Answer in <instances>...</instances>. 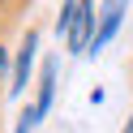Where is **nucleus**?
<instances>
[{
    "instance_id": "nucleus-1",
    "label": "nucleus",
    "mask_w": 133,
    "mask_h": 133,
    "mask_svg": "<svg viewBox=\"0 0 133 133\" xmlns=\"http://www.w3.org/2000/svg\"><path fill=\"white\" fill-rule=\"evenodd\" d=\"M35 52H39V30H26V39H22L17 56H13V77H9V95L17 99L22 90H26L30 82V64H35Z\"/></svg>"
},
{
    "instance_id": "nucleus-2",
    "label": "nucleus",
    "mask_w": 133,
    "mask_h": 133,
    "mask_svg": "<svg viewBox=\"0 0 133 133\" xmlns=\"http://www.w3.org/2000/svg\"><path fill=\"white\" fill-rule=\"evenodd\" d=\"M120 17H124V4H107V9L99 13V35L90 39V47H86V52H103V47L112 43V35L120 30Z\"/></svg>"
},
{
    "instance_id": "nucleus-3",
    "label": "nucleus",
    "mask_w": 133,
    "mask_h": 133,
    "mask_svg": "<svg viewBox=\"0 0 133 133\" xmlns=\"http://www.w3.org/2000/svg\"><path fill=\"white\" fill-rule=\"evenodd\" d=\"M52 95H56V64L47 60V64H43V82H39V99H35V112H39V120L52 112Z\"/></svg>"
},
{
    "instance_id": "nucleus-4",
    "label": "nucleus",
    "mask_w": 133,
    "mask_h": 133,
    "mask_svg": "<svg viewBox=\"0 0 133 133\" xmlns=\"http://www.w3.org/2000/svg\"><path fill=\"white\" fill-rule=\"evenodd\" d=\"M82 13H86V0H69V4H60V17H56V35H64V39H69L73 30H77Z\"/></svg>"
},
{
    "instance_id": "nucleus-5",
    "label": "nucleus",
    "mask_w": 133,
    "mask_h": 133,
    "mask_svg": "<svg viewBox=\"0 0 133 133\" xmlns=\"http://www.w3.org/2000/svg\"><path fill=\"white\" fill-rule=\"evenodd\" d=\"M35 124H39V112H35V107H26V112L17 116V129H13V133H30Z\"/></svg>"
},
{
    "instance_id": "nucleus-6",
    "label": "nucleus",
    "mask_w": 133,
    "mask_h": 133,
    "mask_svg": "<svg viewBox=\"0 0 133 133\" xmlns=\"http://www.w3.org/2000/svg\"><path fill=\"white\" fill-rule=\"evenodd\" d=\"M0 73H9V47L0 43Z\"/></svg>"
},
{
    "instance_id": "nucleus-7",
    "label": "nucleus",
    "mask_w": 133,
    "mask_h": 133,
    "mask_svg": "<svg viewBox=\"0 0 133 133\" xmlns=\"http://www.w3.org/2000/svg\"><path fill=\"white\" fill-rule=\"evenodd\" d=\"M120 133H133V112H129V120H124V129Z\"/></svg>"
}]
</instances>
